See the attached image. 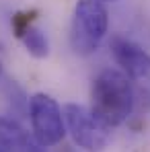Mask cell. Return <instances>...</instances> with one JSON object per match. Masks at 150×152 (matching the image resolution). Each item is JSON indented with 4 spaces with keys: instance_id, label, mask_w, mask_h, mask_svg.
I'll use <instances>...</instances> for the list:
<instances>
[{
    "instance_id": "cell-9",
    "label": "cell",
    "mask_w": 150,
    "mask_h": 152,
    "mask_svg": "<svg viewBox=\"0 0 150 152\" xmlns=\"http://www.w3.org/2000/svg\"><path fill=\"white\" fill-rule=\"evenodd\" d=\"M29 152H43V150H41V146H35V144H33V146L29 148Z\"/></svg>"
},
{
    "instance_id": "cell-10",
    "label": "cell",
    "mask_w": 150,
    "mask_h": 152,
    "mask_svg": "<svg viewBox=\"0 0 150 152\" xmlns=\"http://www.w3.org/2000/svg\"><path fill=\"white\" fill-rule=\"evenodd\" d=\"M0 76H2V66H0Z\"/></svg>"
},
{
    "instance_id": "cell-6",
    "label": "cell",
    "mask_w": 150,
    "mask_h": 152,
    "mask_svg": "<svg viewBox=\"0 0 150 152\" xmlns=\"http://www.w3.org/2000/svg\"><path fill=\"white\" fill-rule=\"evenodd\" d=\"M21 41H23L25 50L29 51L33 58H37V60L48 58V53H50V43H48V37H45V35H43L37 27H31L25 35L21 37Z\"/></svg>"
},
{
    "instance_id": "cell-5",
    "label": "cell",
    "mask_w": 150,
    "mask_h": 152,
    "mask_svg": "<svg viewBox=\"0 0 150 152\" xmlns=\"http://www.w3.org/2000/svg\"><path fill=\"white\" fill-rule=\"evenodd\" d=\"M111 53L115 62L124 68V74L130 78V82L150 105V53L125 37L111 39Z\"/></svg>"
},
{
    "instance_id": "cell-11",
    "label": "cell",
    "mask_w": 150,
    "mask_h": 152,
    "mask_svg": "<svg viewBox=\"0 0 150 152\" xmlns=\"http://www.w3.org/2000/svg\"><path fill=\"white\" fill-rule=\"evenodd\" d=\"M101 2H103V0H101Z\"/></svg>"
},
{
    "instance_id": "cell-7",
    "label": "cell",
    "mask_w": 150,
    "mask_h": 152,
    "mask_svg": "<svg viewBox=\"0 0 150 152\" xmlns=\"http://www.w3.org/2000/svg\"><path fill=\"white\" fill-rule=\"evenodd\" d=\"M35 17H37V10H19V12H15V15H12V21H10V25H12V33L21 39L27 31L33 27Z\"/></svg>"
},
{
    "instance_id": "cell-4",
    "label": "cell",
    "mask_w": 150,
    "mask_h": 152,
    "mask_svg": "<svg viewBox=\"0 0 150 152\" xmlns=\"http://www.w3.org/2000/svg\"><path fill=\"white\" fill-rule=\"evenodd\" d=\"M66 132L72 136L74 144L86 152H101L109 144V127L99 121L91 109L68 103L64 107Z\"/></svg>"
},
{
    "instance_id": "cell-3",
    "label": "cell",
    "mask_w": 150,
    "mask_h": 152,
    "mask_svg": "<svg viewBox=\"0 0 150 152\" xmlns=\"http://www.w3.org/2000/svg\"><path fill=\"white\" fill-rule=\"evenodd\" d=\"M29 117H31V129H33V138H35L37 146L50 148L64 140V136H66L64 111L50 95L35 93L31 97Z\"/></svg>"
},
{
    "instance_id": "cell-8",
    "label": "cell",
    "mask_w": 150,
    "mask_h": 152,
    "mask_svg": "<svg viewBox=\"0 0 150 152\" xmlns=\"http://www.w3.org/2000/svg\"><path fill=\"white\" fill-rule=\"evenodd\" d=\"M0 152H12L10 148H8V146H6V142H4L2 138H0Z\"/></svg>"
},
{
    "instance_id": "cell-2",
    "label": "cell",
    "mask_w": 150,
    "mask_h": 152,
    "mask_svg": "<svg viewBox=\"0 0 150 152\" xmlns=\"http://www.w3.org/2000/svg\"><path fill=\"white\" fill-rule=\"evenodd\" d=\"M109 15L101 0H78L70 23V45L74 53L89 56L107 35Z\"/></svg>"
},
{
    "instance_id": "cell-1",
    "label": "cell",
    "mask_w": 150,
    "mask_h": 152,
    "mask_svg": "<svg viewBox=\"0 0 150 152\" xmlns=\"http://www.w3.org/2000/svg\"><path fill=\"white\" fill-rule=\"evenodd\" d=\"M91 111L109 127L121 126L134 111V86L130 78L115 68L99 72L91 88Z\"/></svg>"
}]
</instances>
